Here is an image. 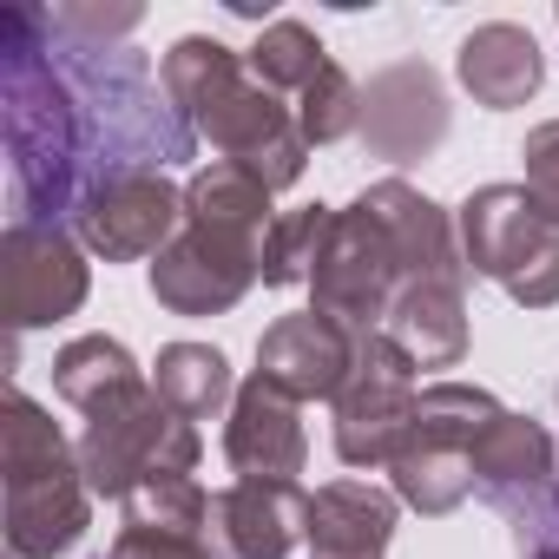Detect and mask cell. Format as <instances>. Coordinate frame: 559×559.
<instances>
[{"label": "cell", "mask_w": 559, "mask_h": 559, "mask_svg": "<svg viewBox=\"0 0 559 559\" xmlns=\"http://www.w3.org/2000/svg\"><path fill=\"white\" fill-rule=\"evenodd\" d=\"M513 546H520V559H559V493L513 520Z\"/></svg>", "instance_id": "30"}, {"label": "cell", "mask_w": 559, "mask_h": 559, "mask_svg": "<svg viewBox=\"0 0 559 559\" xmlns=\"http://www.w3.org/2000/svg\"><path fill=\"white\" fill-rule=\"evenodd\" d=\"M520 165H526V198L559 224V119H539L533 132H526V145H520Z\"/></svg>", "instance_id": "28"}, {"label": "cell", "mask_w": 559, "mask_h": 559, "mask_svg": "<svg viewBox=\"0 0 559 559\" xmlns=\"http://www.w3.org/2000/svg\"><path fill=\"white\" fill-rule=\"evenodd\" d=\"M185 224H204V230H224V237L263 243L270 224H276V211H270V191H263L243 165L211 158L204 171L185 178Z\"/></svg>", "instance_id": "19"}, {"label": "cell", "mask_w": 559, "mask_h": 559, "mask_svg": "<svg viewBox=\"0 0 559 559\" xmlns=\"http://www.w3.org/2000/svg\"><path fill=\"white\" fill-rule=\"evenodd\" d=\"M198 454H204L198 428L152 382L119 395V402H106L80 428V474H86L93 500H126L132 487H145L158 474H191Z\"/></svg>", "instance_id": "5"}, {"label": "cell", "mask_w": 559, "mask_h": 559, "mask_svg": "<svg viewBox=\"0 0 559 559\" xmlns=\"http://www.w3.org/2000/svg\"><path fill=\"white\" fill-rule=\"evenodd\" d=\"M257 270H263V243H243V237L185 224L152 257V297L171 317H224V310H237L250 297Z\"/></svg>", "instance_id": "9"}, {"label": "cell", "mask_w": 559, "mask_h": 559, "mask_svg": "<svg viewBox=\"0 0 559 559\" xmlns=\"http://www.w3.org/2000/svg\"><path fill=\"white\" fill-rule=\"evenodd\" d=\"M152 376L132 362V349L119 343V336H73L60 356H53V395L67 402V408H80V415H99L106 402H119V395H132V389H145Z\"/></svg>", "instance_id": "20"}, {"label": "cell", "mask_w": 559, "mask_h": 559, "mask_svg": "<svg viewBox=\"0 0 559 559\" xmlns=\"http://www.w3.org/2000/svg\"><path fill=\"white\" fill-rule=\"evenodd\" d=\"M454 80L474 106L487 112H513L526 106L539 86H546V60H539V40L520 27V21H487L461 40L454 53Z\"/></svg>", "instance_id": "17"}, {"label": "cell", "mask_w": 559, "mask_h": 559, "mask_svg": "<svg viewBox=\"0 0 559 559\" xmlns=\"http://www.w3.org/2000/svg\"><path fill=\"white\" fill-rule=\"evenodd\" d=\"M389 480H395V500L415 507L421 520H441V513H454L474 493L467 454H448V448H402L395 467H389Z\"/></svg>", "instance_id": "25"}, {"label": "cell", "mask_w": 559, "mask_h": 559, "mask_svg": "<svg viewBox=\"0 0 559 559\" xmlns=\"http://www.w3.org/2000/svg\"><path fill=\"white\" fill-rule=\"evenodd\" d=\"M415 402H421V369L389 336H362L356 376L330 402L343 467H395V454L408 448V428H415Z\"/></svg>", "instance_id": "7"}, {"label": "cell", "mask_w": 559, "mask_h": 559, "mask_svg": "<svg viewBox=\"0 0 559 559\" xmlns=\"http://www.w3.org/2000/svg\"><path fill=\"white\" fill-rule=\"evenodd\" d=\"M0 139L14 224L80 217L106 178L165 171L198 145L145 53L80 40L27 0L0 8Z\"/></svg>", "instance_id": "1"}, {"label": "cell", "mask_w": 559, "mask_h": 559, "mask_svg": "<svg viewBox=\"0 0 559 559\" xmlns=\"http://www.w3.org/2000/svg\"><path fill=\"white\" fill-rule=\"evenodd\" d=\"M158 80L171 106L185 112V126L224 152V165H243L263 191H290L304 178L310 139L297 126V106H284V93L257 86L237 47L211 34H185L158 60Z\"/></svg>", "instance_id": "2"}, {"label": "cell", "mask_w": 559, "mask_h": 559, "mask_svg": "<svg viewBox=\"0 0 559 559\" xmlns=\"http://www.w3.org/2000/svg\"><path fill=\"white\" fill-rule=\"evenodd\" d=\"M53 21L80 40H99V47H126V34L145 21L139 8H86V0H67V8H53Z\"/></svg>", "instance_id": "29"}, {"label": "cell", "mask_w": 559, "mask_h": 559, "mask_svg": "<svg viewBox=\"0 0 559 559\" xmlns=\"http://www.w3.org/2000/svg\"><path fill=\"white\" fill-rule=\"evenodd\" d=\"M224 461H230L237 480H297L310 467L304 402H290L263 376L237 382V402H230V421H224Z\"/></svg>", "instance_id": "14"}, {"label": "cell", "mask_w": 559, "mask_h": 559, "mask_svg": "<svg viewBox=\"0 0 559 559\" xmlns=\"http://www.w3.org/2000/svg\"><path fill=\"white\" fill-rule=\"evenodd\" d=\"M297 126H304L310 145H336V139H349V132L362 126V86L330 60V67L297 93Z\"/></svg>", "instance_id": "27"}, {"label": "cell", "mask_w": 559, "mask_h": 559, "mask_svg": "<svg viewBox=\"0 0 559 559\" xmlns=\"http://www.w3.org/2000/svg\"><path fill=\"white\" fill-rule=\"evenodd\" d=\"M382 336L415 369H454L467 356V276H421V284H408Z\"/></svg>", "instance_id": "18"}, {"label": "cell", "mask_w": 559, "mask_h": 559, "mask_svg": "<svg viewBox=\"0 0 559 559\" xmlns=\"http://www.w3.org/2000/svg\"><path fill=\"white\" fill-rule=\"evenodd\" d=\"M330 224L336 211L330 204H297V211H276L270 237H263V270H257V284L263 290H297L317 276V257L330 243Z\"/></svg>", "instance_id": "23"}, {"label": "cell", "mask_w": 559, "mask_h": 559, "mask_svg": "<svg viewBox=\"0 0 559 559\" xmlns=\"http://www.w3.org/2000/svg\"><path fill=\"white\" fill-rule=\"evenodd\" d=\"M93 559H211V552L204 546H185V539H152V533L119 526V539L106 552H93Z\"/></svg>", "instance_id": "31"}, {"label": "cell", "mask_w": 559, "mask_h": 559, "mask_svg": "<svg viewBox=\"0 0 559 559\" xmlns=\"http://www.w3.org/2000/svg\"><path fill=\"white\" fill-rule=\"evenodd\" d=\"M467 467H474V493H480L493 513H507V520H520V513H533L539 500L559 493V480H552V474H559L552 435H546L533 415H513V408L474 441Z\"/></svg>", "instance_id": "15"}, {"label": "cell", "mask_w": 559, "mask_h": 559, "mask_svg": "<svg viewBox=\"0 0 559 559\" xmlns=\"http://www.w3.org/2000/svg\"><path fill=\"white\" fill-rule=\"evenodd\" d=\"M80 243L106 263H139V257H158L178 230H185V185H171L165 171H126V178H106L80 217H73Z\"/></svg>", "instance_id": "10"}, {"label": "cell", "mask_w": 559, "mask_h": 559, "mask_svg": "<svg viewBox=\"0 0 559 559\" xmlns=\"http://www.w3.org/2000/svg\"><path fill=\"white\" fill-rule=\"evenodd\" d=\"M119 507H126V526H132V533L204 546V513H211V493H204L191 474H158V480L132 487Z\"/></svg>", "instance_id": "24"}, {"label": "cell", "mask_w": 559, "mask_h": 559, "mask_svg": "<svg viewBox=\"0 0 559 559\" xmlns=\"http://www.w3.org/2000/svg\"><path fill=\"white\" fill-rule=\"evenodd\" d=\"M454 112H448V86L428 60H395L382 67L369 86H362V126L356 139L389 158V165H415V158H435L441 139H448Z\"/></svg>", "instance_id": "11"}, {"label": "cell", "mask_w": 559, "mask_h": 559, "mask_svg": "<svg viewBox=\"0 0 559 559\" xmlns=\"http://www.w3.org/2000/svg\"><path fill=\"white\" fill-rule=\"evenodd\" d=\"M467 276L500 284L520 310L559 304V224L526 198V185H480L454 211Z\"/></svg>", "instance_id": "4"}, {"label": "cell", "mask_w": 559, "mask_h": 559, "mask_svg": "<svg viewBox=\"0 0 559 559\" xmlns=\"http://www.w3.org/2000/svg\"><path fill=\"white\" fill-rule=\"evenodd\" d=\"M257 376L276 382L290 402H336L356 376V336L330 323L323 310L276 317L257 336Z\"/></svg>", "instance_id": "13"}, {"label": "cell", "mask_w": 559, "mask_h": 559, "mask_svg": "<svg viewBox=\"0 0 559 559\" xmlns=\"http://www.w3.org/2000/svg\"><path fill=\"white\" fill-rule=\"evenodd\" d=\"M152 389L191 428L211 421V415H230V402H237V376H230L224 349H211V343H165L158 362H152Z\"/></svg>", "instance_id": "21"}, {"label": "cell", "mask_w": 559, "mask_h": 559, "mask_svg": "<svg viewBox=\"0 0 559 559\" xmlns=\"http://www.w3.org/2000/svg\"><path fill=\"white\" fill-rule=\"evenodd\" d=\"M0 480H8V552L14 559H60L86 539L93 487L80 474V441L8 382L0 395Z\"/></svg>", "instance_id": "3"}, {"label": "cell", "mask_w": 559, "mask_h": 559, "mask_svg": "<svg viewBox=\"0 0 559 559\" xmlns=\"http://www.w3.org/2000/svg\"><path fill=\"white\" fill-rule=\"evenodd\" d=\"M310 533V493L297 480H230L211 493L204 552L211 559H290Z\"/></svg>", "instance_id": "12"}, {"label": "cell", "mask_w": 559, "mask_h": 559, "mask_svg": "<svg viewBox=\"0 0 559 559\" xmlns=\"http://www.w3.org/2000/svg\"><path fill=\"white\" fill-rule=\"evenodd\" d=\"M402 500L376 480H330L310 493V559H389Z\"/></svg>", "instance_id": "16"}, {"label": "cell", "mask_w": 559, "mask_h": 559, "mask_svg": "<svg viewBox=\"0 0 559 559\" xmlns=\"http://www.w3.org/2000/svg\"><path fill=\"white\" fill-rule=\"evenodd\" d=\"M402 290H408V263H402L395 237L382 230V217L362 198L343 204L330 224V243L317 257V276H310V310H323L330 323H343L362 343V336H382Z\"/></svg>", "instance_id": "6"}, {"label": "cell", "mask_w": 559, "mask_h": 559, "mask_svg": "<svg viewBox=\"0 0 559 559\" xmlns=\"http://www.w3.org/2000/svg\"><path fill=\"white\" fill-rule=\"evenodd\" d=\"M93 290L86 270V243L67 224H14L0 237V317H8V336L67 323Z\"/></svg>", "instance_id": "8"}, {"label": "cell", "mask_w": 559, "mask_h": 559, "mask_svg": "<svg viewBox=\"0 0 559 559\" xmlns=\"http://www.w3.org/2000/svg\"><path fill=\"white\" fill-rule=\"evenodd\" d=\"M552 395H559V389H552Z\"/></svg>", "instance_id": "32"}, {"label": "cell", "mask_w": 559, "mask_h": 559, "mask_svg": "<svg viewBox=\"0 0 559 559\" xmlns=\"http://www.w3.org/2000/svg\"><path fill=\"white\" fill-rule=\"evenodd\" d=\"M507 408L480 389V382H428L415 402V428L408 448H448V454H474V441L500 421Z\"/></svg>", "instance_id": "22"}, {"label": "cell", "mask_w": 559, "mask_h": 559, "mask_svg": "<svg viewBox=\"0 0 559 559\" xmlns=\"http://www.w3.org/2000/svg\"><path fill=\"white\" fill-rule=\"evenodd\" d=\"M243 67H250V80L270 86V93H304V86L330 67V53H323V40H317L304 21H270V27L257 34V47L243 53Z\"/></svg>", "instance_id": "26"}]
</instances>
